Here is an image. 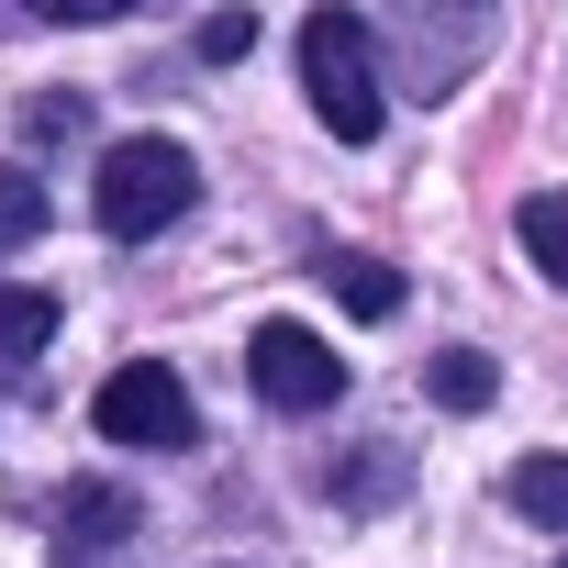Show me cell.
Listing matches in <instances>:
<instances>
[{
  "label": "cell",
  "mask_w": 568,
  "mask_h": 568,
  "mask_svg": "<svg viewBox=\"0 0 568 568\" xmlns=\"http://www.w3.org/2000/svg\"><path fill=\"white\" fill-rule=\"evenodd\" d=\"M302 90H313V112H324L335 145H368L379 112H390V90H379V34H368L357 12H335V0L302 23Z\"/></svg>",
  "instance_id": "cell-1"
},
{
  "label": "cell",
  "mask_w": 568,
  "mask_h": 568,
  "mask_svg": "<svg viewBox=\"0 0 568 568\" xmlns=\"http://www.w3.org/2000/svg\"><path fill=\"white\" fill-rule=\"evenodd\" d=\"M190 201H201V168H190V145H168V134L112 145V156H101V190H90V212H101V234H112V245L168 234Z\"/></svg>",
  "instance_id": "cell-2"
},
{
  "label": "cell",
  "mask_w": 568,
  "mask_h": 568,
  "mask_svg": "<svg viewBox=\"0 0 568 568\" xmlns=\"http://www.w3.org/2000/svg\"><path fill=\"white\" fill-rule=\"evenodd\" d=\"M90 424H101L112 446H156V457H179V446L201 435V413H190V379H179L168 357H123V368L101 379Z\"/></svg>",
  "instance_id": "cell-3"
},
{
  "label": "cell",
  "mask_w": 568,
  "mask_h": 568,
  "mask_svg": "<svg viewBox=\"0 0 568 568\" xmlns=\"http://www.w3.org/2000/svg\"><path fill=\"white\" fill-rule=\"evenodd\" d=\"M245 379H256V402H278V413H335V402H346V357H335L313 324H256V335H245Z\"/></svg>",
  "instance_id": "cell-4"
},
{
  "label": "cell",
  "mask_w": 568,
  "mask_h": 568,
  "mask_svg": "<svg viewBox=\"0 0 568 568\" xmlns=\"http://www.w3.org/2000/svg\"><path fill=\"white\" fill-rule=\"evenodd\" d=\"M145 557V501L112 479H68L57 501V568H134Z\"/></svg>",
  "instance_id": "cell-5"
},
{
  "label": "cell",
  "mask_w": 568,
  "mask_h": 568,
  "mask_svg": "<svg viewBox=\"0 0 568 568\" xmlns=\"http://www.w3.org/2000/svg\"><path fill=\"white\" fill-rule=\"evenodd\" d=\"M479 45H490V0H413V68H424V90H446Z\"/></svg>",
  "instance_id": "cell-6"
},
{
  "label": "cell",
  "mask_w": 568,
  "mask_h": 568,
  "mask_svg": "<svg viewBox=\"0 0 568 568\" xmlns=\"http://www.w3.org/2000/svg\"><path fill=\"white\" fill-rule=\"evenodd\" d=\"M57 346V291H34V278H0V368H34Z\"/></svg>",
  "instance_id": "cell-7"
},
{
  "label": "cell",
  "mask_w": 568,
  "mask_h": 568,
  "mask_svg": "<svg viewBox=\"0 0 568 568\" xmlns=\"http://www.w3.org/2000/svg\"><path fill=\"white\" fill-rule=\"evenodd\" d=\"M324 278L346 291V313H357V324H390V313H402V267H390V256H335Z\"/></svg>",
  "instance_id": "cell-8"
},
{
  "label": "cell",
  "mask_w": 568,
  "mask_h": 568,
  "mask_svg": "<svg viewBox=\"0 0 568 568\" xmlns=\"http://www.w3.org/2000/svg\"><path fill=\"white\" fill-rule=\"evenodd\" d=\"M45 223H57L45 179H34V168H0V256H23V245H34Z\"/></svg>",
  "instance_id": "cell-9"
},
{
  "label": "cell",
  "mask_w": 568,
  "mask_h": 568,
  "mask_svg": "<svg viewBox=\"0 0 568 568\" xmlns=\"http://www.w3.org/2000/svg\"><path fill=\"white\" fill-rule=\"evenodd\" d=\"M513 223H524V256H535V267L557 278V291H568V190H535Z\"/></svg>",
  "instance_id": "cell-10"
},
{
  "label": "cell",
  "mask_w": 568,
  "mask_h": 568,
  "mask_svg": "<svg viewBox=\"0 0 568 568\" xmlns=\"http://www.w3.org/2000/svg\"><path fill=\"white\" fill-rule=\"evenodd\" d=\"M513 513L546 524V535H568V457H524L513 468Z\"/></svg>",
  "instance_id": "cell-11"
},
{
  "label": "cell",
  "mask_w": 568,
  "mask_h": 568,
  "mask_svg": "<svg viewBox=\"0 0 568 568\" xmlns=\"http://www.w3.org/2000/svg\"><path fill=\"white\" fill-rule=\"evenodd\" d=\"M490 390H501V368H490L479 346H446V357H435V402H446V413H490Z\"/></svg>",
  "instance_id": "cell-12"
},
{
  "label": "cell",
  "mask_w": 568,
  "mask_h": 568,
  "mask_svg": "<svg viewBox=\"0 0 568 568\" xmlns=\"http://www.w3.org/2000/svg\"><path fill=\"white\" fill-rule=\"evenodd\" d=\"M324 490H335V501H390V490H402V457H390V446H368L357 468H324Z\"/></svg>",
  "instance_id": "cell-13"
},
{
  "label": "cell",
  "mask_w": 568,
  "mask_h": 568,
  "mask_svg": "<svg viewBox=\"0 0 568 568\" xmlns=\"http://www.w3.org/2000/svg\"><path fill=\"white\" fill-rule=\"evenodd\" d=\"M245 45H256V12H212L201 23V57H245Z\"/></svg>",
  "instance_id": "cell-14"
},
{
  "label": "cell",
  "mask_w": 568,
  "mask_h": 568,
  "mask_svg": "<svg viewBox=\"0 0 568 568\" xmlns=\"http://www.w3.org/2000/svg\"><path fill=\"white\" fill-rule=\"evenodd\" d=\"M90 123V101L79 90H57V101H34V145H57V134H79Z\"/></svg>",
  "instance_id": "cell-15"
},
{
  "label": "cell",
  "mask_w": 568,
  "mask_h": 568,
  "mask_svg": "<svg viewBox=\"0 0 568 568\" xmlns=\"http://www.w3.org/2000/svg\"><path fill=\"white\" fill-rule=\"evenodd\" d=\"M34 12H45V23H123L134 0H34Z\"/></svg>",
  "instance_id": "cell-16"
}]
</instances>
